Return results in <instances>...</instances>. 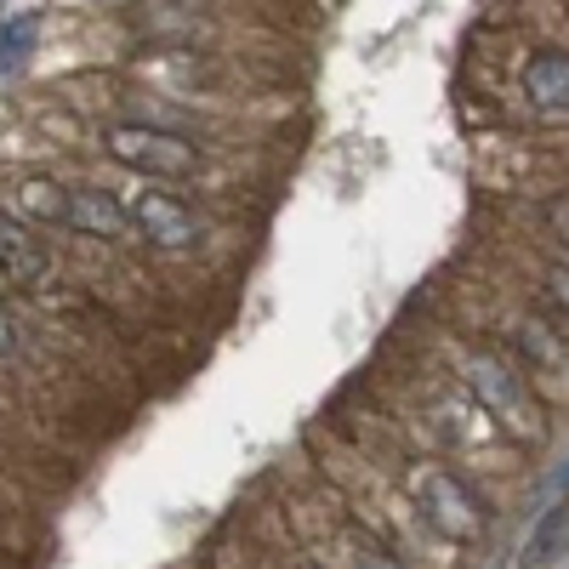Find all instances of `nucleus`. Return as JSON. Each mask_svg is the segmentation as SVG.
I'll use <instances>...</instances> for the list:
<instances>
[{
	"instance_id": "f257e3e1",
	"label": "nucleus",
	"mask_w": 569,
	"mask_h": 569,
	"mask_svg": "<svg viewBox=\"0 0 569 569\" xmlns=\"http://www.w3.org/2000/svg\"><path fill=\"white\" fill-rule=\"evenodd\" d=\"M461 376H467L472 399H479L518 445H541L547 439V410H541L536 388L507 359H496V353H461Z\"/></svg>"
},
{
	"instance_id": "f03ea898",
	"label": "nucleus",
	"mask_w": 569,
	"mask_h": 569,
	"mask_svg": "<svg viewBox=\"0 0 569 569\" xmlns=\"http://www.w3.org/2000/svg\"><path fill=\"white\" fill-rule=\"evenodd\" d=\"M410 496H416V507H421V518L433 525L445 541H461V547H472V541H485V501L472 496L456 472H445V467H410Z\"/></svg>"
},
{
	"instance_id": "7ed1b4c3",
	"label": "nucleus",
	"mask_w": 569,
	"mask_h": 569,
	"mask_svg": "<svg viewBox=\"0 0 569 569\" xmlns=\"http://www.w3.org/2000/svg\"><path fill=\"white\" fill-rule=\"evenodd\" d=\"M109 154L142 177H188L200 171V149L177 131H160V126H109Z\"/></svg>"
},
{
	"instance_id": "20e7f679",
	"label": "nucleus",
	"mask_w": 569,
	"mask_h": 569,
	"mask_svg": "<svg viewBox=\"0 0 569 569\" xmlns=\"http://www.w3.org/2000/svg\"><path fill=\"white\" fill-rule=\"evenodd\" d=\"M126 211H131V222L142 228V240H154L160 251H188L200 240V228H194V217H188L171 194H154V188H142V194H131L126 200Z\"/></svg>"
},
{
	"instance_id": "39448f33",
	"label": "nucleus",
	"mask_w": 569,
	"mask_h": 569,
	"mask_svg": "<svg viewBox=\"0 0 569 569\" xmlns=\"http://www.w3.org/2000/svg\"><path fill=\"white\" fill-rule=\"evenodd\" d=\"M0 273L12 284H23V291H40V284L52 279V251H46L23 222H12L7 211H0Z\"/></svg>"
},
{
	"instance_id": "423d86ee",
	"label": "nucleus",
	"mask_w": 569,
	"mask_h": 569,
	"mask_svg": "<svg viewBox=\"0 0 569 569\" xmlns=\"http://www.w3.org/2000/svg\"><path fill=\"white\" fill-rule=\"evenodd\" d=\"M63 222H69L74 233H86V240H120V233L131 228V211H126L114 194H103V188H69Z\"/></svg>"
},
{
	"instance_id": "0eeeda50",
	"label": "nucleus",
	"mask_w": 569,
	"mask_h": 569,
	"mask_svg": "<svg viewBox=\"0 0 569 569\" xmlns=\"http://www.w3.org/2000/svg\"><path fill=\"white\" fill-rule=\"evenodd\" d=\"M525 98L541 114H569V52H536L525 63Z\"/></svg>"
},
{
	"instance_id": "6e6552de",
	"label": "nucleus",
	"mask_w": 569,
	"mask_h": 569,
	"mask_svg": "<svg viewBox=\"0 0 569 569\" xmlns=\"http://www.w3.org/2000/svg\"><path fill=\"white\" fill-rule=\"evenodd\" d=\"M18 211H29V217H40V222H63V211H69V188L52 182V177H29V182L18 188Z\"/></svg>"
},
{
	"instance_id": "1a4fd4ad",
	"label": "nucleus",
	"mask_w": 569,
	"mask_h": 569,
	"mask_svg": "<svg viewBox=\"0 0 569 569\" xmlns=\"http://www.w3.org/2000/svg\"><path fill=\"white\" fill-rule=\"evenodd\" d=\"M563 536H569V496H558V501L541 512V525H536V536H530V547H525V563H547V558L563 547Z\"/></svg>"
},
{
	"instance_id": "9d476101",
	"label": "nucleus",
	"mask_w": 569,
	"mask_h": 569,
	"mask_svg": "<svg viewBox=\"0 0 569 569\" xmlns=\"http://www.w3.org/2000/svg\"><path fill=\"white\" fill-rule=\"evenodd\" d=\"M34 40H40V18L34 12H18L12 23H0V74L18 69L34 52Z\"/></svg>"
},
{
	"instance_id": "9b49d317",
	"label": "nucleus",
	"mask_w": 569,
	"mask_h": 569,
	"mask_svg": "<svg viewBox=\"0 0 569 569\" xmlns=\"http://www.w3.org/2000/svg\"><path fill=\"white\" fill-rule=\"evenodd\" d=\"M547 297L569 313V262H552V268H547Z\"/></svg>"
},
{
	"instance_id": "f8f14e48",
	"label": "nucleus",
	"mask_w": 569,
	"mask_h": 569,
	"mask_svg": "<svg viewBox=\"0 0 569 569\" xmlns=\"http://www.w3.org/2000/svg\"><path fill=\"white\" fill-rule=\"evenodd\" d=\"M547 222H552V233H558V246L569 251V200H558V206L547 211Z\"/></svg>"
},
{
	"instance_id": "ddd939ff",
	"label": "nucleus",
	"mask_w": 569,
	"mask_h": 569,
	"mask_svg": "<svg viewBox=\"0 0 569 569\" xmlns=\"http://www.w3.org/2000/svg\"><path fill=\"white\" fill-rule=\"evenodd\" d=\"M18 353V325H12V313H0V359H12Z\"/></svg>"
},
{
	"instance_id": "4468645a",
	"label": "nucleus",
	"mask_w": 569,
	"mask_h": 569,
	"mask_svg": "<svg viewBox=\"0 0 569 569\" xmlns=\"http://www.w3.org/2000/svg\"><path fill=\"white\" fill-rule=\"evenodd\" d=\"M552 496H569V456H563V467H558V479H552Z\"/></svg>"
}]
</instances>
